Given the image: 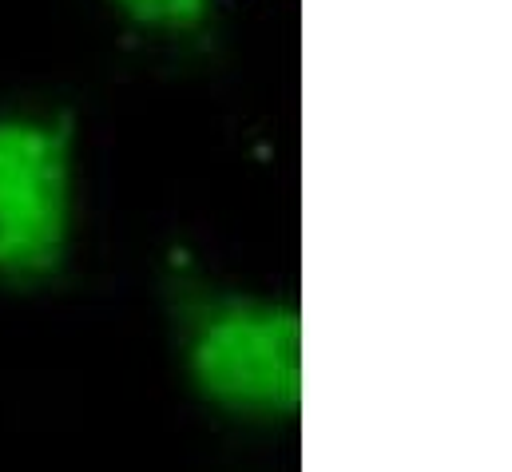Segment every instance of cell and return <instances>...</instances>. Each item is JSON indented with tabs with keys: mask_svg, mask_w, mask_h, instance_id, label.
<instances>
[{
	"mask_svg": "<svg viewBox=\"0 0 512 472\" xmlns=\"http://www.w3.org/2000/svg\"><path fill=\"white\" fill-rule=\"evenodd\" d=\"M191 373L199 389L227 409L294 413L302 401L298 314L251 302L215 310L191 342Z\"/></svg>",
	"mask_w": 512,
	"mask_h": 472,
	"instance_id": "1",
	"label": "cell"
},
{
	"mask_svg": "<svg viewBox=\"0 0 512 472\" xmlns=\"http://www.w3.org/2000/svg\"><path fill=\"white\" fill-rule=\"evenodd\" d=\"M68 235V135L0 119V274L48 270Z\"/></svg>",
	"mask_w": 512,
	"mask_h": 472,
	"instance_id": "2",
	"label": "cell"
},
{
	"mask_svg": "<svg viewBox=\"0 0 512 472\" xmlns=\"http://www.w3.org/2000/svg\"><path fill=\"white\" fill-rule=\"evenodd\" d=\"M135 20L159 24V28H191L203 20L207 0H120Z\"/></svg>",
	"mask_w": 512,
	"mask_h": 472,
	"instance_id": "3",
	"label": "cell"
}]
</instances>
